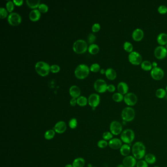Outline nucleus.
Masks as SVG:
<instances>
[{
	"label": "nucleus",
	"mask_w": 167,
	"mask_h": 167,
	"mask_svg": "<svg viewBox=\"0 0 167 167\" xmlns=\"http://www.w3.org/2000/svg\"><path fill=\"white\" fill-rule=\"evenodd\" d=\"M146 149L144 143L142 142H136L132 145L131 152L136 160H142L146 154Z\"/></svg>",
	"instance_id": "nucleus-1"
},
{
	"label": "nucleus",
	"mask_w": 167,
	"mask_h": 167,
	"mask_svg": "<svg viewBox=\"0 0 167 167\" xmlns=\"http://www.w3.org/2000/svg\"><path fill=\"white\" fill-rule=\"evenodd\" d=\"M120 139L124 144H129L133 142L135 135L131 129H126L120 134Z\"/></svg>",
	"instance_id": "nucleus-2"
},
{
	"label": "nucleus",
	"mask_w": 167,
	"mask_h": 167,
	"mask_svg": "<svg viewBox=\"0 0 167 167\" xmlns=\"http://www.w3.org/2000/svg\"><path fill=\"white\" fill-rule=\"evenodd\" d=\"M121 117L124 122H130L134 120L135 117V111L131 107H125L121 113Z\"/></svg>",
	"instance_id": "nucleus-3"
},
{
	"label": "nucleus",
	"mask_w": 167,
	"mask_h": 167,
	"mask_svg": "<svg viewBox=\"0 0 167 167\" xmlns=\"http://www.w3.org/2000/svg\"><path fill=\"white\" fill-rule=\"evenodd\" d=\"M90 72V69L87 65L80 64L77 66L75 71V75L77 79H83L88 76Z\"/></svg>",
	"instance_id": "nucleus-4"
},
{
	"label": "nucleus",
	"mask_w": 167,
	"mask_h": 167,
	"mask_svg": "<svg viewBox=\"0 0 167 167\" xmlns=\"http://www.w3.org/2000/svg\"><path fill=\"white\" fill-rule=\"evenodd\" d=\"M50 65L46 62L39 61L35 64V70L39 75L45 77L48 75L50 71Z\"/></svg>",
	"instance_id": "nucleus-5"
},
{
	"label": "nucleus",
	"mask_w": 167,
	"mask_h": 167,
	"mask_svg": "<svg viewBox=\"0 0 167 167\" xmlns=\"http://www.w3.org/2000/svg\"><path fill=\"white\" fill-rule=\"evenodd\" d=\"M73 48L74 52L77 54H84L87 51V44L84 40H77L73 44Z\"/></svg>",
	"instance_id": "nucleus-6"
},
{
	"label": "nucleus",
	"mask_w": 167,
	"mask_h": 167,
	"mask_svg": "<svg viewBox=\"0 0 167 167\" xmlns=\"http://www.w3.org/2000/svg\"><path fill=\"white\" fill-rule=\"evenodd\" d=\"M110 131L113 135H119L123 132V125L120 122L117 121H113L110 125Z\"/></svg>",
	"instance_id": "nucleus-7"
},
{
	"label": "nucleus",
	"mask_w": 167,
	"mask_h": 167,
	"mask_svg": "<svg viewBox=\"0 0 167 167\" xmlns=\"http://www.w3.org/2000/svg\"><path fill=\"white\" fill-rule=\"evenodd\" d=\"M129 61L130 63L134 65H139L141 64L142 62V57L139 53L133 51L129 55Z\"/></svg>",
	"instance_id": "nucleus-8"
},
{
	"label": "nucleus",
	"mask_w": 167,
	"mask_h": 167,
	"mask_svg": "<svg viewBox=\"0 0 167 167\" xmlns=\"http://www.w3.org/2000/svg\"><path fill=\"white\" fill-rule=\"evenodd\" d=\"M124 100L127 105L131 107L137 104L138 98L135 94L128 93L124 96Z\"/></svg>",
	"instance_id": "nucleus-9"
},
{
	"label": "nucleus",
	"mask_w": 167,
	"mask_h": 167,
	"mask_svg": "<svg viewBox=\"0 0 167 167\" xmlns=\"http://www.w3.org/2000/svg\"><path fill=\"white\" fill-rule=\"evenodd\" d=\"M94 87L97 92L102 93L107 90V84L105 82V80L102 79H99L96 81Z\"/></svg>",
	"instance_id": "nucleus-10"
},
{
	"label": "nucleus",
	"mask_w": 167,
	"mask_h": 167,
	"mask_svg": "<svg viewBox=\"0 0 167 167\" xmlns=\"http://www.w3.org/2000/svg\"><path fill=\"white\" fill-rule=\"evenodd\" d=\"M7 21L10 25L15 26L19 25L21 23L22 18L18 13L12 12L8 16Z\"/></svg>",
	"instance_id": "nucleus-11"
},
{
	"label": "nucleus",
	"mask_w": 167,
	"mask_h": 167,
	"mask_svg": "<svg viewBox=\"0 0 167 167\" xmlns=\"http://www.w3.org/2000/svg\"><path fill=\"white\" fill-rule=\"evenodd\" d=\"M154 54L156 59L162 60L166 58L167 56V49L164 46H158L155 48Z\"/></svg>",
	"instance_id": "nucleus-12"
},
{
	"label": "nucleus",
	"mask_w": 167,
	"mask_h": 167,
	"mask_svg": "<svg viewBox=\"0 0 167 167\" xmlns=\"http://www.w3.org/2000/svg\"><path fill=\"white\" fill-rule=\"evenodd\" d=\"M150 75L152 79L156 80L162 79L164 76V71L159 67L153 68L150 72Z\"/></svg>",
	"instance_id": "nucleus-13"
},
{
	"label": "nucleus",
	"mask_w": 167,
	"mask_h": 167,
	"mask_svg": "<svg viewBox=\"0 0 167 167\" xmlns=\"http://www.w3.org/2000/svg\"><path fill=\"white\" fill-rule=\"evenodd\" d=\"M88 102L92 108H96L99 105L100 102V96L97 94H92L89 97Z\"/></svg>",
	"instance_id": "nucleus-14"
},
{
	"label": "nucleus",
	"mask_w": 167,
	"mask_h": 167,
	"mask_svg": "<svg viewBox=\"0 0 167 167\" xmlns=\"http://www.w3.org/2000/svg\"><path fill=\"white\" fill-rule=\"evenodd\" d=\"M137 160L133 156H128L124 157L123 164L125 167H135L137 164Z\"/></svg>",
	"instance_id": "nucleus-15"
},
{
	"label": "nucleus",
	"mask_w": 167,
	"mask_h": 167,
	"mask_svg": "<svg viewBox=\"0 0 167 167\" xmlns=\"http://www.w3.org/2000/svg\"><path fill=\"white\" fill-rule=\"evenodd\" d=\"M67 125L64 121H59L55 124L54 129L55 132L58 134H62L67 130Z\"/></svg>",
	"instance_id": "nucleus-16"
},
{
	"label": "nucleus",
	"mask_w": 167,
	"mask_h": 167,
	"mask_svg": "<svg viewBox=\"0 0 167 167\" xmlns=\"http://www.w3.org/2000/svg\"><path fill=\"white\" fill-rule=\"evenodd\" d=\"M123 142L121 139L115 138L111 139L108 142V146L113 149H120L123 145Z\"/></svg>",
	"instance_id": "nucleus-17"
},
{
	"label": "nucleus",
	"mask_w": 167,
	"mask_h": 167,
	"mask_svg": "<svg viewBox=\"0 0 167 167\" xmlns=\"http://www.w3.org/2000/svg\"><path fill=\"white\" fill-rule=\"evenodd\" d=\"M144 36V32L140 28H137L132 32V38L136 42H139L141 41L143 38Z\"/></svg>",
	"instance_id": "nucleus-18"
},
{
	"label": "nucleus",
	"mask_w": 167,
	"mask_h": 167,
	"mask_svg": "<svg viewBox=\"0 0 167 167\" xmlns=\"http://www.w3.org/2000/svg\"><path fill=\"white\" fill-rule=\"evenodd\" d=\"M117 89L119 93L123 95H125L127 94L128 93L129 89V86L125 82H123V81L119 82L117 86Z\"/></svg>",
	"instance_id": "nucleus-19"
},
{
	"label": "nucleus",
	"mask_w": 167,
	"mask_h": 167,
	"mask_svg": "<svg viewBox=\"0 0 167 167\" xmlns=\"http://www.w3.org/2000/svg\"><path fill=\"white\" fill-rule=\"evenodd\" d=\"M80 89L77 85H73L69 89V93L73 98H78L80 95Z\"/></svg>",
	"instance_id": "nucleus-20"
},
{
	"label": "nucleus",
	"mask_w": 167,
	"mask_h": 167,
	"mask_svg": "<svg viewBox=\"0 0 167 167\" xmlns=\"http://www.w3.org/2000/svg\"><path fill=\"white\" fill-rule=\"evenodd\" d=\"M131 152V147L129 144H124L120 149L121 154L124 157L129 156Z\"/></svg>",
	"instance_id": "nucleus-21"
},
{
	"label": "nucleus",
	"mask_w": 167,
	"mask_h": 167,
	"mask_svg": "<svg viewBox=\"0 0 167 167\" xmlns=\"http://www.w3.org/2000/svg\"><path fill=\"white\" fill-rule=\"evenodd\" d=\"M41 17V12L39 10L36 9H34V10L30 11L29 14V17L30 20L32 21H37L39 20Z\"/></svg>",
	"instance_id": "nucleus-22"
},
{
	"label": "nucleus",
	"mask_w": 167,
	"mask_h": 167,
	"mask_svg": "<svg viewBox=\"0 0 167 167\" xmlns=\"http://www.w3.org/2000/svg\"><path fill=\"white\" fill-rule=\"evenodd\" d=\"M157 41L160 46H163L166 45L167 44V34L165 33L159 34L157 36Z\"/></svg>",
	"instance_id": "nucleus-23"
},
{
	"label": "nucleus",
	"mask_w": 167,
	"mask_h": 167,
	"mask_svg": "<svg viewBox=\"0 0 167 167\" xmlns=\"http://www.w3.org/2000/svg\"><path fill=\"white\" fill-rule=\"evenodd\" d=\"M105 75L107 79L110 80L115 79L117 77V73L113 69H107L105 72Z\"/></svg>",
	"instance_id": "nucleus-24"
},
{
	"label": "nucleus",
	"mask_w": 167,
	"mask_h": 167,
	"mask_svg": "<svg viewBox=\"0 0 167 167\" xmlns=\"http://www.w3.org/2000/svg\"><path fill=\"white\" fill-rule=\"evenodd\" d=\"M144 159H145V160L148 164L152 165V164H154L156 162V157L154 154H146L145 156L144 157Z\"/></svg>",
	"instance_id": "nucleus-25"
},
{
	"label": "nucleus",
	"mask_w": 167,
	"mask_h": 167,
	"mask_svg": "<svg viewBox=\"0 0 167 167\" xmlns=\"http://www.w3.org/2000/svg\"><path fill=\"white\" fill-rule=\"evenodd\" d=\"M85 164L84 159L82 157H78L74 160L72 165L73 167H84Z\"/></svg>",
	"instance_id": "nucleus-26"
},
{
	"label": "nucleus",
	"mask_w": 167,
	"mask_h": 167,
	"mask_svg": "<svg viewBox=\"0 0 167 167\" xmlns=\"http://www.w3.org/2000/svg\"><path fill=\"white\" fill-rule=\"evenodd\" d=\"M141 68L145 71H149L152 69V63L147 60L143 61L141 64Z\"/></svg>",
	"instance_id": "nucleus-27"
},
{
	"label": "nucleus",
	"mask_w": 167,
	"mask_h": 167,
	"mask_svg": "<svg viewBox=\"0 0 167 167\" xmlns=\"http://www.w3.org/2000/svg\"><path fill=\"white\" fill-rule=\"evenodd\" d=\"M27 5L31 9H36L37 7H38L39 5H40V1L39 0H27L26 1Z\"/></svg>",
	"instance_id": "nucleus-28"
},
{
	"label": "nucleus",
	"mask_w": 167,
	"mask_h": 167,
	"mask_svg": "<svg viewBox=\"0 0 167 167\" xmlns=\"http://www.w3.org/2000/svg\"><path fill=\"white\" fill-rule=\"evenodd\" d=\"M88 52L92 55H96L99 53L100 48L99 46L96 44H91L88 47Z\"/></svg>",
	"instance_id": "nucleus-29"
},
{
	"label": "nucleus",
	"mask_w": 167,
	"mask_h": 167,
	"mask_svg": "<svg viewBox=\"0 0 167 167\" xmlns=\"http://www.w3.org/2000/svg\"><path fill=\"white\" fill-rule=\"evenodd\" d=\"M55 131L54 129H49L46 131L44 134V138L47 140H51L53 139L55 135Z\"/></svg>",
	"instance_id": "nucleus-30"
},
{
	"label": "nucleus",
	"mask_w": 167,
	"mask_h": 167,
	"mask_svg": "<svg viewBox=\"0 0 167 167\" xmlns=\"http://www.w3.org/2000/svg\"><path fill=\"white\" fill-rule=\"evenodd\" d=\"M124 96L123 95L119 92L114 94L112 96V99L114 102H120L124 100Z\"/></svg>",
	"instance_id": "nucleus-31"
},
{
	"label": "nucleus",
	"mask_w": 167,
	"mask_h": 167,
	"mask_svg": "<svg viewBox=\"0 0 167 167\" xmlns=\"http://www.w3.org/2000/svg\"><path fill=\"white\" fill-rule=\"evenodd\" d=\"M167 94L166 91L164 89L159 88L156 92V95L159 99H163Z\"/></svg>",
	"instance_id": "nucleus-32"
},
{
	"label": "nucleus",
	"mask_w": 167,
	"mask_h": 167,
	"mask_svg": "<svg viewBox=\"0 0 167 167\" xmlns=\"http://www.w3.org/2000/svg\"><path fill=\"white\" fill-rule=\"evenodd\" d=\"M88 100L84 96H80L77 99V104L80 106H84L87 105Z\"/></svg>",
	"instance_id": "nucleus-33"
},
{
	"label": "nucleus",
	"mask_w": 167,
	"mask_h": 167,
	"mask_svg": "<svg viewBox=\"0 0 167 167\" xmlns=\"http://www.w3.org/2000/svg\"><path fill=\"white\" fill-rule=\"evenodd\" d=\"M124 48L126 52L129 53H131V52H133V47L132 44L130 42L127 41L125 42V43L124 44Z\"/></svg>",
	"instance_id": "nucleus-34"
},
{
	"label": "nucleus",
	"mask_w": 167,
	"mask_h": 167,
	"mask_svg": "<svg viewBox=\"0 0 167 167\" xmlns=\"http://www.w3.org/2000/svg\"><path fill=\"white\" fill-rule=\"evenodd\" d=\"M102 137L104 140L109 141L113 138V135L110 131H106L102 134Z\"/></svg>",
	"instance_id": "nucleus-35"
},
{
	"label": "nucleus",
	"mask_w": 167,
	"mask_h": 167,
	"mask_svg": "<svg viewBox=\"0 0 167 167\" xmlns=\"http://www.w3.org/2000/svg\"><path fill=\"white\" fill-rule=\"evenodd\" d=\"M77 125H78V122L77 119L75 118H72L70 119L69 122V126L70 127V129H76L77 127Z\"/></svg>",
	"instance_id": "nucleus-36"
},
{
	"label": "nucleus",
	"mask_w": 167,
	"mask_h": 167,
	"mask_svg": "<svg viewBox=\"0 0 167 167\" xmlns=\"http://www.w3.org/2000/svg\"><path fill=\"white\" fill-rule=\"evenodd\" d=\"M97 145L100 149H105L108 145V142L104 139L100 140L98 142Z\"/></svg>",
	"instance_id": "nucleus-37"
},
{
	"label": "nucleus",
	"mask_w": 167,
	"mask_h": 167,
	"mask_svg": "<svg viewBox=\"0 0 167 167\" xmlns=\"http://www.w3.org/2000/svg\"><path fill=\"white\" fill-rule=\"evenodd\" d=\"M39 10L40 12L42 13H46L48 11V7L45 3H41L38 7Z\"/></svg>",
	"instance_id": "nucleus-38"
},
{
	"label": "nucleus",
	"mask_w": 167,
	"mask_h": 167,
	"mask_svg": "<svg viewBox=\"0 0 167 167\" xmlns=\"http://www.w3.org/2000/svg\"><path fill=\"white\" fill-rule=\"evenodd\" d=\"M13 2L12 1H8L7 2V5H6V7H7V10L9 12H11L14 9V6Z\"/></svg>",
	"instance_id": "nucleus-39"
},
{
	"label": "nucleus",
	"mask_w": 167,
	"mask_h": 167,
	"mask_svg": "<svg viewBox=\"0 0 167 167\" xmlns=\"http://www.w3.org/2000/svg\"><path fill=\"white\" fill-rule=\"evenodd\" d=\"M91 71L93 72H99L100 70V66L98 63L93 64L91 66L90 68Z\"/></svg>",
	"instance_id": "nucleus-40"
},
{
	"label": "nucleus",
	"mask_w": 167,
	"mask_h": 167,
	"mask_svg": "<svg viewBox=\"0 0 167 167\" xmlns=\"http://www.w3.org/2000/svg\"><path fill=\"white\" fill-rule=\"evenodd\" d=\"M136 167H149V164L145 160H140L137 162Z\"/></svg>",
	"instance_id": "nucleus-41"
},
{
	"label": "nucleus",
	"mask_w": 167,
	"mask_h": 167,
	"mask_svg": "<svg viewBox=\"0 0 167 167\" xmlns=\"http://www.w3.org/2000/svg\"><path fill=\"white\" fill-rule=\"evenodd\" d=\"M158 12L161 14L167 13V7L165 5H160L158 8Z\"/></svg>",
	"instance_id": "nucleus-42"
},
{
	"label": "nucleus",
	"mask_w": 167,
	"mask_h": 167,
	"mask_svg": "<svg viewBox=\"0 0 167 167\" xmlns=\"http://www.w3.org/2000/svg\"><path fill=\"white\" fill-rule=\"evenodd\" d=\"M7 16V11L5 8H0V18L2 19L5 18Z\"/></svg>",
	"instance_id": "nucleus-43"
},
{
	"label": "nucleus",
	"mask_w": 167,
	"mask_h": 167,
	"mask_svg": "<svg viewBox=\"0 0 167 167\" xmlns=\"http://www.w3.org/2000/svg\"><path fill=\"white\" fill-rule=\"evenodd\" d=\"M50 71L53 73H56L60 71V67L55 64L52 65L50 67Z\"/></svg>",
	"instance_id": "nucleus-44"
},
{
	"label": "nucleus",
	"mask_w": 167,
	"mask_h": 167,
	"mask_svg": "<svg viewBox=\"0 0 167 167\" xmlns=\"http://www.w3.org/2000/svg\"><path fill=\"white\" fill-rule=\"evenodd\" d=\"M96 39V37L94 34H89L88 36V41L89 43L92 44V43H93L95 41Z\"/></svg>",
	"instance_id": "nucleus-45"
},
{
	"label": "nucleus",
	"mask_w": 167,
	"mask_h": 167,
	"mask_svg": "<svg viewBox=\"0 0 167 167\" xmlns=\"http://www.w3.org/2000/svg\"><path fill=\"white\" fill-rule=\"evenodd\" d=\"M100 28V26L99 23H96L94 24L92 27V30L94 32H99Z\"/></svg>",
	"instance_id": "nucleus-46"
},
{
	"label": "nucleus",
	"mask_w": 167,
	"mask_h": 167,
	"mask_svg": "<svg viewBox=\"0 0 167 167\" xmlns=\"http://www.w3.org/2000/svg\"><path fill=\"white\" fill-rule=\"evenodd\" d=\"M116 90L115 86L113 84L107 85V90L109 92H114Z\"/></svg>",
	"instance_id": "nucleus-47"
},
{
	"label": "nucleus",
	"mask_w": 167,
	"mask_h": 167,
	"mask_svg": "<svg viewBox=\"0 0 167 167\" xmlns=\"http://www.w3.org/2000/svg\"><path fill=\"white\" fill-rule=\"evenodd\" d=\"M14 3L15 4V5H17V6H21V5H23V0H14L13 1Z\"/></svg>",
	"instance_id": "nucleus-48"
},
{
	"label": "nucleus",
	"mask_w": 167,
	"mask_h": 167,
	"mask_svg": "<svg viewBox=\"0 0 167 167\" xmlns=\"http://www.w3.org/2000/svg\"><path fill=\"white\" fill-rule=\"evenodd\" d=\"M70 104L72 106H75L77 104V99L75 98H72L70 102Z\"/></svg>",
	"instance_id": "nucleus-49"
},
{
	"label": "nucleus",
	"mask_w": 167,
	"mask_h": 167,
	"mask_svg": "<svg viewBox=\"0 0 167 167\" xmlns=\"http://www.w3.org/2000/svg\"><path fill=\"white\" fill-rule=\"evenodd\" d=\"M152 67L156 68L157 67V64L156 62H153L152 63Z\"/></svg>",
	"instance_id": "nucleus-50"
},
{
	"label": "nucleus",
	"mask_w": 167,
	"mask_h": 167,
	"mask_svg": "<svg viewBox=\"0 0 167 167\" xmlns=\"http://www.w3.org/2000/svg\"><path fill=\"white\" fill-rule=\"evenodd\" d=\"M100 73L102 74H105V72H106V70H105L104 69H101L100 71Z\"/></svg>",
	"instance_id": "nucleus-51"
},
{
	"label": "nucleus",
	"mask_w": 167,
	"mask_h": 167,
	"mask_svg": "<svg viewBox=\"0 0 167 167\" xmlns=\"http://www.w3.org/2000/svg\"><path fill=\"white\" fill-rule=\"evenodd\" d=\"M65 167H73V166L72 164H67L65 166Z\"/></svg>",
	"instance_id": "nucleus-52"
},
{
	"label": "nucleus",
	"mask_w": 167,
	"mask_h": 167,
	"mask_svg": "<svg viewBox=\"0 0 167 167\" xmlns=\"http://www.w3.org/2000/svg\"><path fill=\"white\" fill-rule=\"evenodd\" d=\"M125 167V166L123 165V164H120L119 165L117 166V167Z\"/></svg>",
	"instance_id": "nucleus-53"
},
{
	"label": "nucleus",
	"mask_w": 167,
	"mask_h": 167,
	"mask_svg": "<svg viewBox=\"0 0 167 167\" xmlns=\"http://www.w3.org/2000/svg\"><path fill=\"white\" fill-rule=\"evenodd\" d=\"M166 92H167V85L166 86Z\"/></svg>",
	"instance_id": "nucleus-54"
},
{
	"label": "nucleus",
	"mask_w": 167,
	"mask_h": 167,
	"mask_svg": "<svg viewBox=\"0 0 167 167\" xmlns=\"http://www.w3.org/2000/svg\"><path fill=\"white\" fill-rule=\"evenodd\" d=\"M154 167H159V166H154Z\"/></svg>",
	"instance_id": "nucleus-55"
},
{
	"label": "nucleus",
	"mask_w": 167,
	"mask_h": 167,
	"mask_svg": "<svg viewBox=\"0 0 167 167\" xmlns=\"http://www.w3.org/2000/svg\"><path fill=\"white\" fill-rule=\"evenodd\" d=\"M166 48L167 49V44H166Z\"/></svg>",
	"instance_id": "nucleus-56"
},
{
	"label": "nucleus",
	"mask_w": 167,
	"mask_h": 167,
	"mask_svg": "<svg viewBox=\"0 0 167 167\" xmlns=\"http://www.w3.org/2000/svg\"></svg>",
	"instance_id": "nucleus-57"
},
{
	"label": "nucleus",
	"mask_w": 167,
	"mask_h": 167,
	"mask_svg": "<svg viewBox=\"0 0 167 167\" xmlns=\"http://www.w3.org/2000/svg\"></svg>",
	"instance_id": "nucleus-58"
}]
</instances>
